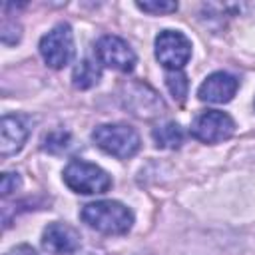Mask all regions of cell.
Wrapping results in <instances>:
<instances>
[{"label":"cell","mask_w":255,"mask_h":255,"mask_svg":"<svg viewBox=\"0 0 255 255\" xmlns=\"http://www.w3.org/2000/svg\"><path fill=\"white\" fill-rule=\"evenodd\" d=\"M80 217L88 227L104 235H124L133 225V213L124 203L112 201V199L84 205L80 211Z\"/></svg>","instance_id":"obj_1"},{"label":"cell","mask_w":255,"mask_h":255,"mask_svg":"<svg viewBox=\"0 0 255 255\" xmlns=\"http://www.w3.org/2000/svg\"><path fill=\"white\" fill-rule=\"evenodd\" d=\"M94 143L118 159H128L139 151V133L128 124H102L92 131Z\"/></svg>","instance_id":"obj_2"},{"label":"cell","mask_w":255,"mask_h":255,"mask_svg":"<svg viewBox=\"0 0 255 255\" xmlns=\"http://www.w3.org/2000/svg\"><path fill=\"white\" fill-rule=\"evenodd\" d=\"M64 183L82 195H96L106 193L112 187V177L108 171H104L100 165L84 161V159H72L62 171Z\"/></svg>","instance_id":"obj_3"},{"label":"cell","mask_w":255,"mask_h":255,"mask_svg":"<svg viewBox=\"0 0 255 255\" xmlns=\"http://www.w3.org/2000/svg\"><path fill=\"white\" fill-rule=\"evenodd\" d=\"M40 56L48 68L62 70L74 58V32L68 24H58L40 38Z\"/></svg>","instance_id":"obj_4"},{"label":"cell","mask_w":255,"mask_h":255,"mask_svg":"<svg viewBox=\"0 0 255 255\" xmlns=\"http://www.w3.org/2000/svg\"><path fill=\"white\" fill-rule=\"evenodd\" d=\"M155 58L167 70H181L191 58V42L177 30H163L155 38Z\"/></svg>","instance_id":"obj_5"},{"label":"cell","mask_w":255,"mask_h":255,"mask_svg":"<svg viewBox=\"0 0 255 255\" xmlns=\"http://www.w3.org/2000/svg\"><path fill=\"white\" fill-rule=\"evenodd\" d=\"M235 133V122L229 114L219 110H205L191 122V135L203 143H219Z\"/></svg>","instance_id":"obj_6"},{"label":"cell","mask_w":255,"mask_h":255,"mask_svg":"<svg viewBox=\"0 0 255 255\" xmlns=\"http://www.w3.org/2000/svg\"><path fill=\"white\" fill-rule=\"evenodd\" d=\"M94 54H96V60L100 62V66H106V68H112V70L124 72V74L131 72L137 62V56L131 50V46L126 40H122L120 36H110V34L102 36L96 42Z\"/></svg>","instance_id":"obj_7"},{"label":"cell","mask_w":255,"mask_h":255,"mask_svg":"<svg viewBox=\"0 0 255 255\" xmlns=\"http://www.w3.org/2000/svg\"><path fill=\"white\" fill-rule=\"evenodd\" d=\"M32 129V120L24 114H8L0 122V155L8 157L18 153Z\"/></svg>","instance_id":"obj_8"},{"label":"cell","mask_w":255,"mask_h":255,"mask_svg":"<svg viewBox=\"0 0 255 255\" xmlns=\"http://www.w3.org/2000/svg\"><path fill=\"white\" fill-rule=\"evenodd\" d=\"M82 245L80 233L62 221L50 223L42 231V247L52 255H74Z\"/></svg>","instance_id":"obj_9"},{"label":"cell","mask_w":255,"mask_h":255,"mask_svg":"<svg viewBox=\"0 0 255 255\" xmlns=\"http://www.w3.org/2000/svg\"><path fill=\"white\" fill-rule=\"evenodd\" d=\"M239 82L227 72H213L197 88V98L207 104H227L237 94Z\"/></svg>","instance_id":"obj_10"},{"label":"cell","mask_w":255,"mask_h":255,"mask_svg":"<svg viewBox=\"0 0 255 255\" xmlns=\"http://www.w3.org/2000/svg\"><path fill=\"white\" fill-rule=\"evenodd\" d=\"M147 86L145 84H129L128 86V94L126 98V108L131 110V114L139 116V118H153L159 116L163 110V102L159 100V96L151 90L145 98H141L145 94Z\"/></svg>","instance_id":"obj_11"},{"label":"cell","mask_w":255,"mask_h":255,"mask_svg":"<svg viewBox=\"0 0 255 255\" xmlns=\"http://www.w3.org/2000/svg\"><path fill=\"white\" fill-rule=\"evenodd\" d=\"M102 78V68L100 62L92 60V58H84L82 62L76 64L74 72H72V84L78 90H90L94 88Z\"/></svg>","instance_id":"obj_12"},{"label":"cell","mask_w":255,"mask_h":255,"mask_svg":"<svg viewBox=\"0 0 255 255\" xmlns=\"http://www.w3.org/2000/svg\"><path fill=\"white\" fill-rule=\"evenodd\" d=\"M151 137H153L157 147L175 149V147H179L183 143V129L175 122H165V124H159V126L153 128Z\"/></svg>","instance_id":"obj_13"},{"label":"cell","mask_w":255,"mask_h":255,"mask_svg":"<svg viewBox=\"0 0 255 255\" xmlns=\"http://www.w3.org/2000/svg\"><path fill=\"white\" fill-rule=\"evenodd\" d=\"M165 86H167L169 94H171L177 102H183V100H185L187 90H189V82H187V76H185L181 70L167 72V74H165Z\"/></svg>","instance_id":"obj_14"},{"label":"cell","mask_w":255,"mask_h":255,"mask_svg":"<svg viewBox=\"0 0 255 255\" xmlns=\"http://www.w3.org/2000/svg\"><path fill=\"white\" fill-rule=\"evenodd\" d=\"M68 141H70V135L66 131H54V133L44 137V149L58 153V151H64L68 147Z\"/></svg>","instance_id":"obj_15"},{"label":"cell","mask_w":255,"mask_h":255,"mask_svg":"<svg viewBox=\"0 0 255 255\" xmlns=\"http://www.w3.org/2000/svg\"><path fill=\"white\" fill-rule=\"evenodd\" d=\"M139 10L147 14H171L177 10V2H137L135 4Z\"/></svg>","instance_id":"obj_16"},{"label":"cell","mask_w":255,"mask_h":255,"mask_svg":"<svg viewBox=\"0 0 255 255\" xmlns=\"http://www.w3.org/2000/svg\"><path fill=\"white\" fill-rule=\"evenodd\" d=\"M20 185H22V179H20V175H18V173H14V171H4V173H2L0 191H2V195H4V197H8L10 193H14Z\"/></svg>","instance_id":"obj_17"},{"label":"cell","mask_w":255,"mask_h":255,"mask_svg":"<svg viewBox=\"0 0 255 255\" xmlns=\"http://www.w3.org/2000/svg\"><path fill=\"white\" fill-rule=\"evenodd\" d=\"M4 255H36L30 247H26V245H20V247H14L12 251H8V253H4Z\"/></svg>","instance_id":"obj_18"}]
</instances>
